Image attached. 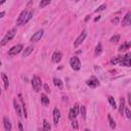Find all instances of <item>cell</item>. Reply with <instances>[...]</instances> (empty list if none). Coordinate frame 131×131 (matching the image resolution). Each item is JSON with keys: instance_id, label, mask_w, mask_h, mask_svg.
<instances>
[{"instance_id": "9a60e30c", "label": "cell", "mask_w": 131, "mask_h": 131, "mask_svg": "<svg viewBox=\"0 0 131 131\" xmlns=\"http://www.w3.org/2000/svg\"><path fill=\"white\" fill-rule=\"evenodd\" d=\"M33 50H34V46H28L26 49H24V51H23V57H27V56H29L32 52H33Z\"/></svg>"}, {"instance_id": "4fadbf2b", "label": "cell", "mask_w": 131, "mask_h": 131, "mask_svg": "<svg viewBox=\"0 0 131 131\" xmlns=\"http://www.w3.org/2000/svg\"><path fill=\"white\" fill-rule=\"evenodd\" d=\"M59 118H60V112H59V110L58 108H54L53 110V122H54V125H57L58 124Z\"/></svg>"}, {"instance_id": "7c38bea8", "label": "cell", "mask_w": 131, "mask_h": 131, "mask_svg": "<svg viewBox=\"0 0 131 131\" xmlns=\"http://www.w3.org/2000/svg\"><path fill=\"white\" fill-rule=\"evenodd\" d=\"M131 24V13L130 12H127L126 15L124 16L123 20H122V26L126 27V26H129Z\"/></svg>"}, {"instance_id": "83f0119b", "label": "cell", "mask_w": 131, "mask_h": 131, "mask_svg": "<svg viewBox=\"0 0 131 131\" xmlns=\"http://www.w3.org/2000/svg\"><path fill=\"white\" fill-rule=\"evenodd\" d=\"M101 50H102V47H101V44L99 43V44L96 46V48H95V56L99 55V54L101 53Z\"/></svg>"}, {"instance_id": "ffe728a7", "label": "cell", "mask_w": 131, "mask_h": 131, "mask_svg": "<svg viewBox=\"0 0 131 131\" xmlns=\"http://www.w3.org/2000/svg\"><path fill=\"white\" fill-rule=\"evenodd\" d=\"M41 102L44 105H48L49 104V98L45 95V94H41Z\"/></svg>"}, {"instance_id": "6da1fadb", "label": "cell", "mask_w": 131, "mask_h": 131, "mask_svg": "<svg viewBox=\"0 0 131 131\" xmlns=\"http://www.w3.org/2000/svg\"><path fill=\"white\" fill-rule=\"evenodd\" d=\"M15 34H16V29H15V28H13V29H11L10 31H8V32L6 33V35L4 36V38L2 39V41H1V43H0V46H4L5 44H7V43L15 36Z\"/></svg>"}, {"instance_id": "9c48e42d", "label": "cell", "mask_w": 131, "mask_h": 131, "mask_svg": "<svg viewBox=\"0 0 131 131\" xmlns=\"http://www.w3.org/2000/svg\"><path fill=\"white\" fill-rule=\"evenodd\" d=\"M43 30H39V31H37L32 37H31V41L32 42H37V41H39L41 38H42V36H43Z\"/></svg>"}, {"instance_id": "8fae6325", "label": "cell", "mask_w": 131, "mask_h": 131, "mask_svg": "<svg viewBox=\"0 0 131 131\" xmlns=\"http://www.w3.org/2000/svg\"><path fill=\"white\" fill-rule=\"evenodd\" d=\"M27 14H28V10H27V9H25V10H23V11L20 12V14H19V16H18V18H17V20H16V25H17V26L23 25V21H24V19H25V17H26Z\"/></svg>"}, {"instance_id": "b9f144b4", "label": "cell", "mask_w": 131, "mask_h": 131, "mask_svg": "<svg viewBox=\"0 0 131 131\" xmlns=\"http://www.w3.org/2000/svg\"><path fill=\"white\" fill-rule=\"evenodd\" d=\"M39 131H45V130H44V129H40Z\"/></svg>"}, {"instance_id": "52a82bcc", "label": "cell", "mask_w": 131, "mask_h": 131, "mask_svg": "<svg viewBox=\"0 0 131 131\" xmlns=\"http://www.w3.org/2000/svg\"><path fill=\"white\" fill-rule=\"evenodd\" d=\"M86 84H87L89 87H91V88H95V87L99 86V82H98V80H97L95 77H91L89 80H87V81H86Z\"/></svg>"}, {"instance_id": "30bf717a", "label": "cell", "mask_w": 131, "mask_h": 131, "mask_svg": "<svg viewBox=\"0 0 131 131\" xmlns=\"http://www.w3.org/2000/svg\"><path fill=\"white\" fill-rule=\"evenodd\" d=\"M61 56H62L61 52H60V51H58V50H56V51H54V52H53V54H52V58H51V59H52V61H53V62L57 63V62H59V61H60Z\"/></svg>"}, {"instance_id": "603a6c76", "label": "cell", "mask_w": 131, "mask_h": 131, "mask_svg": "<svg viewBox=\"0 0 131 131\" xmlns=\"http://www.w3.org/2000/svg\"><path fill=\"white\" fill-rule=\"evenodd\" d=\"M129 47H130V43H129V42H126V43H124L123 45L120 46L119 50H120V51H125V50L129 49Z\"/></svg>"}, {"instance_id": "e0dca14e", "label": "cell", "mask_w": 131, "mask_h": 131, "mask_svg": "<svg viewBox=\"0 0 131 131\" xmlns=\"http://www.w3.org/2000/svg\"><path fill=\"white\" fill-rule=\"evenodd\" d=\"M124 110H125V98L121 97V99H120V106H119V113L121 115H123Z\"/></svg>"}, {"instance_id": "44dd1931", "label": "cell", "mask_w": 131, "mask_h": 131, "mask_svg": "<svg viewBox=\"0 0 131 131\" xmlns=\"http://www.w3.org/2000/svg\"><path fill=\"white\" fill-rule=\"evenodd\" d=\"M107 120H108V123H110V127L112 129H115L116 128V123H115V121L113 120V118H112V116L110 114L107 115Z\"/></svg>"}, {"instance_id": "4dcf8cb0", "label": "cell", "mask_w": 131, "mask_h": 131, "mask_svg": "<svg viewBox=\"0 0 131 131\" xmlns=\"http://www.w3.org/2000/svg\"><path fill=\"white\" fill-rule=\"evenodd\" d=\"M120 40V36L119 35H115V36H113L112 38H111V42H113V43H117L118 41Z\"/></svg>"}, {"instance_id": "8992f818", "label": "cell", "mask_w": 131, "mask_h": 131, "mask_svg": "<svg viewBox=\"0 0 131 131\" xmlns=\"http://www.w3.org/2000/svg\"><path fill=\"white\" fill-rule=\"evenodd\" d=\"M86 35H87V33H86V31L85 30H83V32L78 36V38L76 39V41H75V43H74V46L75 47H78L83 41H84V39L86 38Z\"/></svg>"}, {"instance_id": "f35d334b", "label": "cell", "mask_w": 131, "mask_h": 131, "mask_svg": "<svg viewBox=\"0 0 131 131\" xmlns=\"http://www.w3.org/2000/svg\"><path fill=\"white\" fill-rule=\"evenodd\" d=\"M99 19H100V16L98 15L97 17H95V18H94V21H97V20H99Z\"/></svg>"}, {"instance_id": "7a4b0ae2", "label": "cell", "mask_w": 131, "mask_h": 131, "mask_svg": "<svg viewBox=\"0 0 131 131\" xmlns=\"http://www.w3.org/2000/svg\"><path fill=\"white\" fill-rule=\"evenodd\" d=\"M41 86H42V82H41V79L38 77V76H34L33 79H32V87L33 89L38 92L40 89H41Z\"/></svg>"}, {"instance_id": "ac0fdd59", "label": "cell", "mask_w": 131, "mask_h": 131, "mask_svg": "<svg viewBox=\"0 0 131 131\" xmlns=\"http://www.w3.org/2000/svg\"><path fill=\"white\" fill-rule=\"evenodd\" d=\"M2 80H3V83H4V88L7 90L8 89V86H9V81H8V78L5 74H2Z\"/></svg>"}, {"instance_id": "2e32d148", "label": "cell", "mask_w": 131, "mask_h": 131, "mask_svg": "<svg viewBox=\"0 0 131 131\" xmlns=\"http://www.w3.org/2000/svg\"><path fill=\"white\" fill-rule=\"evenodd\" d=\"M13 106H14V110H15V112H16V114H17V116H18V117H21L20 106H19L18 102L16 101V99H14V100H13Z\"/></svg>"}, {"instance_id": "f1b7e54d", "label": "cell", "mask_w": 131, "mask_h": 131, "mask_svg": "<svg viewBox=\"0 0 131 131\" xmlns=\"http://www.w3.org/2000/svg\"><path fill=\"white\" fill-rule=\"evenodd\" d=\"M80 112H81L82 118H83V119H86V108H85L84 105H82V106L80 107Z\"/></svg>"}, {"instance_id": "ee69618b", "label": "cell", "mask_w": 131, "mask_h": 131, "mask_svg": "<svg viewBox=\"0 0 131 131\" xmlns=\"http://www.w3.org/2000/svg\"><path fill=\"white\" fill-rule=\"evenodd\" d=\"M0 67H1V60H0Z\"/></svg>"}, {"instance_id": "1f68e13d", "label": "cell", "mask_w": 131, "mask_h": 131, "mask_svg": "<svg viewBox=\"0 0 131 131\" xmlns=\"http://www.w3.org/2000/svg\"><path fill=\"white\" fill-rule=\"evenodd\" d=\"M105 7H106V5L105 4H102V5H100L96 10H95V12H98V11H101V10H104L105 9Z\"/></svg>"}, {"instance_id": "4316f807", "label": "cell", "mask_w": 131, "mask_h": 131, "mask_svg": "<svg viewBox=\"0 0 131 131\" xmlns=\"http://www.w3.org/2000/svg\"><path fill=\"white\" fill-rule=\"evenodd\" d=\"M50 128H51V126L47 122V120H43V129L46 131V130H50Z\"/></svg>"}, {"instance_id": "7bdbcfd3", "label": "cell", "mask_w": 131, "mask_h": 131, "mask_svg": "<svg viewBox=\"0 0 131 131\" xmlns=\"http://www.w3.org/2000/svg\"><path fill=\"white\" fill-rule=\"evenodd\" d=\"M0 95H1V88H0Z\"/></svg>"}, {"instance_id": "ba28073f", "label": "cell", "mask_w": 131, "mask_h": 131, "mask_svg": "<svg viewBox=\"0 0 131 131\" xmlns=\"http://www.w3.org/2000/svg\"><path fill=\"white\" fill-rule=\"evenodd\" d=\"M120 64L124 66V67H130V53H127L124 56H122Z\"/></svg>"}, {"instance_id": "484cf974", "label": "cell", "mask_w": 131, "mask_h": 131, "mask_svg": "<svg viewBox=\"0 0 131 131\" xmlns=\"http://www.w3.org/2000/svg\"><path fill=\"white\" fill-rule=\"evenodd\" d=\"M18 97H19V100H20V102H21V105H23V111H24V115H25V118H27V111H26V106H25V102H24V99H23V97H21V95H20V94L18 95Z\"/></svg>"}, {"instance_id": "e575fe53", "label": "cell", "mask_w": 131, "mask_h": 131, "mask_svg": "<svg viewBox=\"0 0 131 131\" xmlns=\"http://www.w3.org/2000/svg\"><path fill=\"white\" fill-rule=\"evenodd\" d=\"M18 131H24V128H23V124L20 122H18Z\"/></svg>"}, {"instance_id": "ab89813d", "label": "cell", "mask_w": 131, "mask_h": 131, "mask_svg": "<svg viewBox=\"0 0 131 131\" xmlns=\"http://www.w3.org/2000/svg\"><path fill=\"white\" fill-rule=\"evenodd\" d=\"M4 2H5V1H0V4H3Z\"/></svg>"}, {"instance_id": "8d00e7d4", "label": "cell", "mask_w": 131, "mask_h": 131, "mask_svg": "<svg viewBox=\"0 0 131 131\" xmlns=\"http://www.w3.org/2000/svg\"><path fill=\"white\" fill-rule=\"evenodd\" d=\"M44 88H45L46 92H49V91H50V89H49V87H48V85H47V84H45V85H44Z\"/></svg>"}, {"instance_id": "5b68a950", "label": "cell", "mask_w": 131, "mask_h": 131, "mask_svg": "<svg viewBox=\"0 0 131 131\" xmlns=\"http://www.w3.org/2000/svg\"><path fill=\"white\" fill-rule=\"evenodd\" d=\"M78 114H79V105H78V104H75L74 107H72L71 111H70L69 118H70L71 120H75L76 117L78 116Z\"/></svg>"}, {"instance_id": "d4e9b609", "label": "cell", "mask_w": 131, "mask_h": 131, "mask_svg": "<svg viewBox=\"0 0 131 131\" xmlns=\"http://www.w3.org/2000/svg\"><path fill=\"white\" fill-rule=\"evenodd\" d=\"M108 102H110V104L112 105L113 108H117V104H116L115 98H114L113 96H108Z\"/></svg>"}, {"instance_id": "277c9868", "label": "cell", "mask_w": 131, "mask_h": 131, "mask_svg": "<svg viewBox=\"0 0 131 131\" xmlns=\"http://www.w3.org/2000/svg\"><path fill=\"white\" fill-rule=\"evenodd\" d=\"M23 48H24V46H23L21 44H17V45H14V46H12V47L9 49V51H8V54H9V55H15V54L19 53V52L23 50Z\"/></svg>"}, {"instance_id": "cb8c5ba5", "label": "cell", "mask_w": 131, "mask_h": 131, "mask_svg": "<svg viewBox=\"0 0 131 131\" xmlns=\"http://www.w3.org/2000/svg\"><path fill=\"white\" fill-rule=\"evenodd\" d=\"M32 16H33V12L32 11H30V12H28V14L26 15V17H25V19H24V21H23V25H25V24H27L31 18H32Z\"/></svg>"}, {"instance_id": "60d3db41", "label": "cell", "mask_w": 131, "mask_h": 131, "mask_svg": "<svg viewBox=\"0 0 131 131\" xmlns=\"http://www.w3.org/2000/svg\"><path fill=\"white\" fill-rule=\"evenodd\" d=\"M84 131H90V130H89V129H85Z\"/></svg>"}, {"instance_id": "d6a6232c", "label": "cell", "mask_w": 131, "mask_h": 131, "mask_svg": "<svg viewBox=\"0 0 131 131\" xmlns=\"http://www.w3.org/2000/svg\"><path fill=\"white\" fill-rule=\"evenodd\" d=\"M125 114H126V116H127V118L128 119H130L131 118V114H130V111H129V108L128 107H125Z\"/></svg>"}, {"instance_id": "d590c367", "label": "cell", "mask_w": 131, "mask_h": 131, "mask_svg": "<svg viewBox=\"0 0 131 131\" xmlns=\"http://www.w3.org/2000/svg\"><path fill=\"white\" fill-rule=\"evenodd\" d=\"M118 21H119V18H118V17H116V18L112 19V23H113V24H115V25H116V24H118Z\"/></svg>"}, {"instance_id": "f546056e", "label": "cell", "mask_w": 131, "mask_h": 131, "mask_svg": "<svg viewBox=\"0 0 131 131\" xmlns=\"http://www.w3.org/2000/svg\"><path fill=\"white\" fill-rule=\"evenodd\" d=\"M50 3V0H45V1H41L40 2V4H39V6H40V8H43V7H45L46 5H48Z\"/></svg>"}, {"instance_id": "5bb4252c", "label": "cell", "mask_w": 131, "mask_h": 131, "mask_svg": "<svg viewBox=\"0 0 131 131\" xmlns=\"http://www.w3.org/2000/svg\"><path fill=\"white\" fill-rule=\"evenodd\" d=\"M3 125H4V129L6 131H10L11 130V123L6 117L3 118Z\"/></svg>"}, {"instance_id": "7402d4cb", "label": "cell", "mask_w": 131, "mask_h": 131, "mask_svg": "<svg viewBox=\"0 0 131 131\" xmlns=\"http://www.w3.org/2000/svg\"><path fill=\"white\" fill-rule=\"evenodd\" d=\"M53 83H54V85H55L56 87H58V88H61V87H62V82H61V80L58 79V78H54V79H53Z\"/></svg>"}, {"instance_id": "836d02e7", "label": "cell", "mask_w": 131, "mask_h": 131, "mask_svg": "<svg viewBox=\"0 0 131 131\" xmlns=\"http://www.w3.org/2000/svg\"><path fill=\"white\" fill-rule=\"evenodd\" d=\"M72 127L74 128V129H78V122L76 121V120H73V122H72Z\"/></svg>"}, {"instance_id": "3957f363", "label": "cell", "mask_w": 131, "mask_h": 131, "mask_svg": "<svg viewBox=\"0 0 131 131\" xmlns=\"http://www.w3.org/2000/svg\"><path fill=\"white\" fill-rule=\"evenodd\" d=\"M70 64H71V68L74 71H79L81 69V61H80V59L77 56H74V57L71 58Z\"/></svg>"}, {"instance_id": "74e56055", "label": "cell", "mask_w": 131, "mask_h": 131, "mask_svg": "<svg viewBox=\"0 0 131 131\" xmlns=\"http://www.w3.org/2000/svg\"><path fill=\"white\" fill-rule=\"evenodd\" d=\"M4 15H5V12H4V11H1V12H0V18H2Z\"/></svg>"}, {"instance_id": "d6986e66", "label": "cell", "mask_w": 131, "mask_h": 131, "mask_svg": "<svg viewBox=\"0 0 131 131\" xmlns=\"http://www.w3.org/2000/svg\"><path fill=\"white\" fill-rule=\"evenodd\" d=\"M122 59V56H114L111 58V63L112 64H117V63H120Z\"/></svg>"}]
</instances>
